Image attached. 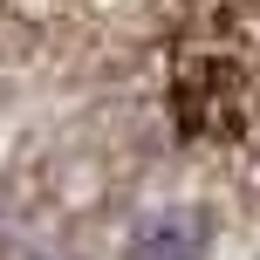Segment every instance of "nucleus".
<instances>
[{
  "instance_id": "1",
  "label": "nucleus",
  "mask_w": 260,
  "mask_h": 260,
  "mask_svg": "<svg viewBox=\"0 0 260 260\" xmlns=\"http://www.w3.org/2000/svg\"><path fill=\"white\" fill-rule=\"evenodd\" d=\"M123 260H206V219L185 206L157 212V219H144L123 240Z\"/></svg>"
}]
</instances>
